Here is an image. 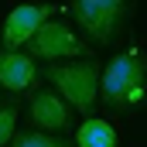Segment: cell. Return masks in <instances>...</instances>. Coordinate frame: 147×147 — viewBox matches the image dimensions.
Segmentation results:
<instances>
[{
  "label": "cell",
  "instance_id": "ba28073f",
  "mask_svg": "<svg viewBox=\"0 0 147 147\" xmlns=\"http://www.w3.org/2000/svg\"><path fill=\"white\" fill-rule=\"evenodd\" d=\"M75 144H79V147H116V130H113L106 120L89 116V120L79 127Z\"/></svg>",
  "mask_w": 147,
  "mask_h": 147
},
{
  "label": "cell",
  "instance_id": "8992f818",
  "mask_svg": "<svg viewBox=\"0 0 147 147\" xmlns=\"http://www.w3.org/2000/svg\"><path fill=\"white\" fill-rule=\"evenodd\" d=\"M31 123L51 134H65L69 130V103L55 92V89H41L31 99Z\"/></svg>",
  "mask_w": 147,
  "mask_h": 147
},
{
  "label": "cell",
  "instance_id": "6da1fadb",
  "mask_svg": "<svg viewBox=\"0 0 147 147\" xmlns=\"http://www.w3.org/2000/svg\"><path fill=\"white\" fill-rule=\"evenodd\" d=\"M99 96L113 110H134L147 99V58L137 48L110 58L99 72Z\"/></svg>",
  "mask_w": 147,
  "mask_h": 147
},
{
  "label": "cell",
  "instance_id": "52a82bcc",
  "mask_svg": "<svg viewBox=\"0 0 147 147\" xmlns=\"http://www.w3.org/2000/svg\"><path fill=\"white\" fill-rule=\"evenodd\" d=\"M38 82V65L31 55L21 51H0V89L7 92H28Z\"/></svg>",
  "mask_w": 147,
  "mask_h": 147
},
{
  "label": "cell",
  "instance_id": "277c9868",
  "mask_svg": "<svg viewBox=\"0 0 147 147\" xmlns=\"http://www.w3.org/2000/svg\"><path fill=\"white\" fill-rule=\"evenodd\" d=\"M28 48H31L34 58H48V62H55V58H86L89 55L86 41L62 21H45L38 28V34L28 41Z\"/></svg>",
  "mask_w": 147,
  "mask_h": 147
},
{
  "label": "cell",
  "instance_id": "7a4b0ae2",
  "mask_svg": "<svg viewBox=\"0 0 147 147\" xmlns=\"http://www.w3.org/2000/svg\"><path fill=\"white\" fill-rule=\"evenodd\" d=\"M72 17L89 41L113 45L130 17V0H72Z\"/></svg>",
  "mask_w": 147,
  "mask_h": 147
},
{
  "label": "cell",
  "instance_id": "30bf717a",
  "mask_svg": "<svg viewBox=\"0 0 147 147\" xmlns=\"http://www.w3.org/2000/svg\"><path fill=\"white\" fill-rule=\"evenodd\" d=\"M10 144H14V147H72V144H69V137L38 134V130H31V134H17Z\"/></svg>",
  "mask_w": 147,
  "mask_h": 147
},
{
  "label": "cell",
  "instance_id": "9c48e42d",
  "mask_svg": "<svg viewBox=\"0 0 147 147\" xmlns=\"http://www.w3.org/2000/svg\"><path fill=\"white\" fill-rule=\"evenodd\" d=\"M17 134V103L0 99V147H7Z\"/></svg>",
  "mask_w": 147,
  "mask_h": 147
},
{
  "label": "cell",
  "instance_id": "5b68a950",
  "mask_svg": "<svg viewBox=\"0 0 147 147\" xmlns=\"http://www.w3.org/2000/svg\"><path fill=\"white\" fill-rule=\"evenodd\" d=\"M51 10H55L51 3H21V7H14L3 21V34H0L3 51H17L21 45H28L38 34V28L45 21H51Z\"/></svg>",
  "mask_w": 147,
  "mask_h": 147
},
{
  "label": "cell",
  "instance_id": "3957f363",
  "mask_svg": "<svg viewBox=\"0 0 147 147\" xmlns=\"http://www.w3.org/2000/svg\"><path fill=\"white\" fill-rule=\"evenodd\" d=\"M48 82L55 86V92L75 106L79 113H92L96 96H99V69L96 62H65V65H51L48 69Z\"/></svg>",
  "mask_w": 147,
  "mask_h": 147
}]
</instances>
